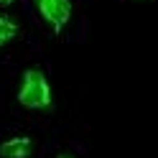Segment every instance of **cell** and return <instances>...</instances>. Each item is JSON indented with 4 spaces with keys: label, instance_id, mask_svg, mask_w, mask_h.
I'll use <instances>...</instances> for the list:
<instances>
[{
    "label": "cell",
    "instance_id": "8992f818",
    "mask_svg": "<svg viewBox=\"0 0 158 158\" xmlns=\"http://www.w3.org/2000/svg\"><path fill=\"white\" fill-rule=\"evenodd\" d=\"M23 0H0V10H21Z\"/></svg>",
    "mask_w": 158,
    "mask_h": 158
},
{
    "label": "cell",
    "instance_id": "277c9868",
    "mask_svg": "<svg viewBox=\"0 0 158 158\" xmlns=\"http://www.w3.org/2000/svg\"><path fill=\"white\" fill-rule=\"evenodd\" d=\"M56 130L3 120L0 123V158H44Z\"/></svg>",
    "mask_w": 158,
    "mask_h": 158
},
{
    "label": "cell",
    "instance_id": "6da1fadb",
    "mask_svg": "<svg viewBox=\"0 0 158 158\" xmlns=\"http://www.w3.org/2000/svg\"><path fill=\"white\" fill-rule=\"evenodd\" d=\"M0 87H3V120L26 123L46 130L79 125L72 100H66L64 87L56 79L51 48H41L10 66H3Z\"/></svg>",
    "mask_w": 158,
    "mask_h": 158
},
{
    "label": "cell",
    "instance_id": "7a4b0ae2",
    "mask_svg": "<svg viewBox=\"0 0 158 158\" xmlns=\"http://www.w3.org/2000/svg\"><path fill=\"white\" fill-rule=\"evenodd\" d=\"M94 0H23L28 18L48 48L82 46L89 38Z\"/></svg>",
    "mask_w": 158,
    "mask_h": 158
},
{
    "label": "cell",
    "instance_id": "52a82bcc",
    "mask_svg": "<svg viewBox=\"0 0 158 158\" xmlns=\"http://www.w3.org/2000/svg\"><path fill=\"white\" fill-rule=\"evenodd\" d=\"M115 5H143V3H153V0H110Z\"/></svg>",
    "mask_w": 158,
    "mask_h": 158
},
{
    "label": "cell",
    "instance_id": "5b68a950",
    "mask_svg": "<svg viewBox=\"0 0 158 158\" xmlns=\"http://www.w3.org/2000/svg\"><path fill=\"white\" fill-rule=\"evenodd\" d=\"M44 158H92V145L79 125L61 127L51 135Z\"/></svg>",
    "mask_w": 158,
    "mask_h": 158
},
{
    "label": "cell",
    "instance_id": "9c48e42d",
    "mask_svg": "<svg viewBox=\"0 0 158 158\" xmlns=\"http://www.w3.org/2000/svg\"><path fill=\"white\" fill-rule=\"evenodd\" d=\"M94 3H102V0H94Z\"/></svg>",
    "mask_w": 158,
    "mask_h": 158
},
{
    "label": "cell",
    "instance_id": "ba28073f",
    "mask_svg": "<svg viewBox=\"0 0 158 158\" xmlns=\"http://www.w3.org/2000/svg\"><path fill=\"white\" fill-rule=\"evenodd\" d=\"M0 123H3V87H0Z\"/></svg>",
    "mask_w": 158,
    "mask_h": 158
},
{
    "label": "cell",
    "instance_id": "3957f363",
    "mask_svg": "<svg viewBox=\"0 0 158 158\" xmlns=\"http://www.w3.org/2000/svg\"><path fill=\"white\" fill-rule=\"evenodd\" d=\"M41 48H48L38 36L26 8L21 10H0V69L10 66Z\"/></svg>",
    "mask_w": 158,
    "mask_h": 158
}]
</instances>
